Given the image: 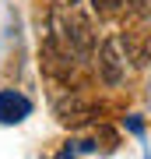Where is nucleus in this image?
I'll return each instance as SVG.
<instances>
[{
	"instance_id": "nucleus-1",
	"label": "nucleus",
	"mask_w": 151,
	"mask_h": 159,
	"mask_svg": "<svg viewBox=\"0 0 151 159\" xmlns=\"http://www.w3.org/2000/svg\"><path fill=\"white\" fill-rule=\"evenodd\" d=\"M95 64H99V78L109 89L123 85V78H127V43H123V35H106L102 46H99Z\"/></svg>"
},
{
	"instance_id": "nucleus-2",
	"label": "nucleus",
	"mask_w": 151,
	"mask_h": 159,
	"mask_svg": "<svg viewBox=\"0 0 151 159\" xmlns=\"http://www.w3.org/2000/svg\"><path fill=\"white\" fill-rule=\"evenodd\" d=\"M39 57H42V71L49 74L53 81H67L70 74H74V57H78V53H74L67 43H60L53 32L42 39V50H39Z\"/></svg>"
},
{
	"instance_id": "nucleus-3",
	"label": "nucleus",
	"mask_w": 151,
	"mask_h": 159,
	"mask_svg": "<svg viewBox=\"0 0 151 159\" xmlns=\"http://www.w3.org/2000/svg\"><path fill=\"white\" fill-rule=\"evenodd\" d=\"M32 117V99L18 89H0V124L14 127Z\"/></svg>"
},
{
	"instance_id": "nucleus-4",
	"label": "nucleus",
	"mask_w": 151,
	"mask_h": 159,
	"mask_svg": "<svg viewBox=\"0 0 151 159\" xmlns=\"http://www.w3.org/2000/svg\"><path fill=\"white\" fill-rule=\"evenodd\" d=\"M91 117H95V106H91L88 99H81V96H67V99L56 102V120L67 124V127H81V124H88Z\"/></svg>"
},
{
	"instance_id": "nucleus-5",
	"label": "nucleus",
	"mask_w": 151,
	"mask_h": 159,
	"mask_svg": "<svg viewBox=\"0 0 151 159\" xmlns=\"http://www.w3.org/2000/svg\"><path fill=\"white\" fill-rule=\"evenodd\" d=\"M123 43H127L130 60H134L137 67H144L148 57H151V29H134V32H127Z\"/></svg>"
},
{
	"instance_id": "nucleus-6",
	"label": "nucleus",
	"mask_w": 151,
	"mask_h": 159,
	"mask_svg": "<svg viewBox=\"0 0 151 159\" xmlns=\"http://www.w3.org/2000/svg\"><path fill=\"white\" fill-rule=\"evenodd\" d=\"M99 142H102V152H116V145H120V134L112 127H99Z\"/></svg>"
},
{
	"instance_id": "nucleus-7",
	"label": "nucleus",
	"mask_w": 151,
	"mask_h": 159,
	"mask_svg": "<svg viewBox=\"0 0 151 159\" xmlns=\"http://www.w3.org/2000/svg\"><path fill=\"white\" fill-rule=\"evenodd\" d=\"M123 127L130 131V134H137V138H144V120H141L137 113H130V117H123Z\"/></svg>"
},
{
	"instance_id": "nucleus-8",
	"label": "nucleus",
	"mask_w": 151,
	"mask_h": 159,
	"mask_svg": "<svg viewBox=\"0 0 151 159\" xmlns=\"http://www.w3.org/2000/svg\"><path fill=\"white\" fill-rule=\"evenodd\" d=\"M134 4H144V0H134Z\"/></svg>"
}]
</instances>
